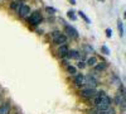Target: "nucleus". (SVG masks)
<instances>
[{
  "label": "nucleus",
  "instance_id": "3",
  "mask_svg": "<svg viewBox=\"0 0 126 114\" xmlns=\"http://www.w3.org/2000/svg\"><path fill=\"white\" fill-rule=\"evenodd\" d=\"M64 29H66V33H67L68 39H69V37H71V39H75V41L79 38V33H78V30H77L75 27L67 24V25L64 27Z\"/></svg>",
  "mask_w": 126,
  "mask_h": 114
},
{
  "label": "nucleus",
  "instance_id": "15",
  "mask_svg": "<svg viewBox=\"0 0 126 114\" xmlns=\"http://www.w3.org/2000/svg\"><path fill=\"white\" fill-rule=\"evenodd\" d=\"M66 71L68 72L69 75L75 76V75L77 74V67H76V66H72V65H68V66L66 67Z\"/></svg>",
  "mask_w": 126,
  "mask_h": 114
},
{
  "label": "nucleus",
  "instance_id": "19",
  "mask_svg": "<svg viewBox=\"0 0 126 114\" xmlns=\"http://www.w3.org/2000/svg\"><path fill=\"white\" fill-rule=\"evenodd\" d=\"M78 15H79V17H81L83 20H85V22H86L87 24H90V23H91V19H90V18H88V17H87L85 13H83L82 10H79V12H78Z\"/></svg>",
  "mask_w": 126,
  "mask_h": 114
},
{
  "label": "nucleus",
  "instance_id": "12",
  "mask_svg": "<svg viewBox=\"0 0 126 114\" xmlns=\"http://www.w3.org/2000/svg\"><path fill=\"white\" fill-rule=\"evenodd\" d=\"M86 65L87 66H91V67H93L94 65L97 64V57H94V56H90V57H87L86 58Z\"/></svg>",
  "mask_w": 126,
  "mask_h": 114
},
{
  "label": "nucleus",
  "instance_id": "5",
  "mask_svg": "<svg viewBox=\"0 0 126 114\" xmlns=\"http://www.w3.org/2000/svg\"><path fill=\"white\" fill-rule=\"evenodd\" d=\"M30 10H32V9H30L29 5H27V4H22V5L19 6L16 14H18L19 18H27V17L30 14Z\"/></svg>",
  "mask_w": 126,
  "mask_h": 114
},
{
  "label": "nucleus",
  "instance_id": "11",
  "mask_svg": "<svg viewBox=\"0 0 126 114\" xmlns=\"http://www.w3.org/2000/svg\"><path fill=\"white\" fill-rule=\"evenodd\" d=\"M67 57H68V60H77V61H79V51L78 49H69Z\"/></svg>",
  "mask_w": 126,
  "mask_h": 114
},
{
  "label": "nucleus",
  "instance_id": "17",
  "mask_svg": "<svg viewBox=\"0 0 126 114\" xmlns=\"http://www.w3.org/2000/svg\"><path fill=\"white\" fill-rule=\"evenodd\" d=\"M117 28H119V33H120V36L124 37L125 29H124V23H122V20H117Z\"/></svg>",
  "mask_w": 126,
  "mask_h": 114
},
{
  "label": "nucleus",
  "instance_id": "10",
  "mask_svg": "<svg viewBox=\"0 0 126 114\" xmlns=\"http://www.w3.org/2000/svg\"><path fill=\"white\" fill-rule=\"evenodd\" d=\"M67 42H68V37H67L66 34H62L61 37H58L57 39L53 41V43L57 45L58 47H59V46H63V45H67Z\"/></svg>",
  "mask_w": 126,
  "mask_h": 114
},
{
  "label": "nucleus",
  "instance_id": "16",
  "mask_svg": "<svg viewBox=\"0 0 126 114\" xmlns=\"http://www.w3.org/2000/svg\"><path fill=\"white\" fill-rule=\"evenodd\" d=\"M82 48H83V52H85L86 55H87V53H93V51H94L93 47H92L91 45H88V43H85V45L82 46Z\"/></svg>",
  "mask_w": 126,
  "mask_h": 114
},
{
  "label": "nucleus",
  "instance_id": "6",
  "mask_svg": "<svg viewBox=\"0 0 126 114\" xmlns=\"http://www.w3.org/2000/svg\"><path fill=\"white\" fill-rule=\"evenodd\" d=\"M73 84L76 88L81 89L82 86H85V75L83 74H76L73 77Z\"/></svg>",
  "mask_w": 126,
  "mask_h": 114
},
{
  "label": "nucleus",
  "instance_id": "23",
  "mask_svg": "<svg viewBox=\"0 0 126 114\" xmlns=\"http://www.w3.org/2000/svg\"><path fill=\"white\" fill-rule=\"evenodd\" d=\"M86 66H87V65H86V62H85V61H78L76 67H77V68H79V70H83Z\"/></svg>",
  "mask_w": 126,
  "mask_h": 114
},
{
  "label": "nucleus",
  "instance_id": "18",
  "mask_svg": "<svg viewBox=\"0 0 126 114\" xmlns=\"http://www.w3.org/2000/svg\"><path fill=\"white\" fill-rule=\"evenodd\" d=\"M67 17L71 20H77V14H76L75 10H68V12H67Z\"/></svg>",
  "mask_w": 126,
  "mask_h": 114
},
{
  "label": "nucleus",
  "instance_id": "28",
  "mask_svg": "<svg viewBox=\"0 0 126 114\" xmlns=\"http://www.w3.org/2000/svg\"><path fill=\"white\" fill-rule=\"evenodd\" d=\"M68 1H69L72 5H76V0H68Z\"/></svg>",
  "mask_w": 126,
  "mask_h": 114
},
{
  "label": "nucleus",
  "instance_id": "20",
  "mask_svg": "<svg viewBox=\"0 0 126 114\" xmlns=\"http://www.w3.org/2000/svg\"><path fill=\"white\" fill-rule=\"evenodd\" d=\"M46 10H47V12H48L50 15H54V14L57 13V9H56V8H53V6H47V8H46Z\"/></svg>",
  "mask_w": 126,
  "mask_h": 114
},
{
  "label": "nucleus",
  "instance_id": "2",
  "mask_svg": "<svg viewBox=\"0 0 126 114\" xmlns=\"http://www.w3.org/2000/svg\"><path fill=\"white\" fill-rule=\"evenodd\" d=\"M94 95H96V89L83 88V89H81V91H79V96L83 98V99H87V100L93 99Z\"/></svg>",
  "mask_w": 126,
  "mask_h": 114
},
{
  "label": "nucleus",
  "instance_id": "1",
  "mask_svg": "<svg viewBox=\"0 0 126 114\" xmlns=\"http://www.w3.org/2000/svg\"><path fill=\"white\" fill-rule=\"evenodd\" d=\"M43 15H42L40 10H34L32 12L28 17H27V22L32 25V27H38L42 22H43Z\"/></svg>",
  "mask_w": 126,
  "mask_h": 114
},
{
  "label": "nucleus",
  "instance_id": "14",
  "mask_svg": "<svg viewBox=\"0 0 126 114\" xmlns=\"http://www.w3.org/2000/svg\"><path fill=\"white\" fill-rule=\"evenodd\" d=\"M20 5H22V4H20L19 1H12V3L9 4V9L12 10V12H15V13H16Z\"/></svg>",
  "mask_w": 126,
  "mask_h": 114
},
{
  "label": "nucleus",
  "instance_id": "25",
  "mask_svg": "<svg viewBox=\"0 0 126 114\" xmlns=\"http://www.w3.org/2000/svg\"><path fill=\"white\" fill-rule=\"evenodd\" d=\"M111 36H112V29H111V28H107V29H106V37L110 38Z\"/></svg>",
  "mask_w": 126,
  "mask_h": 114
},
{
  "label": "nucleus",
  "instance_id": "24",
  "mask_svg": "<svg viewBox=\"0 0 126 114\" xmlns=\"http://www.w3.org/2000/svg\"><path fill=\"white\" fill-rule=\"evenodd\" d=\"M119 94H121V95H125V86H124V84L121 82V84L119 85Z\"/></svg>",
  "mask_w": 126,
  "mask_h": 114
},
{
  "label": "nucleus",
  "instance_id": "29",
  "mask_svg": "<svg viewBox=\"0 0 126 114\" xmlns=\"http://www.w3.org/2000/svg\"><path fill=\"white\" fill-rule=\"evenodd\" d=\"M97 1H101V3H103V1H105V0H97Z\"/></svg>",
  "mask_w": 126,
  "mask_h": 114
},
{
  "label": "nucleus",
  "instance_id": "22",
  "mask_svg": "<svg viewBox=\"0 0 126 114\" xmlns=\"http://www.w3.org/2000/svg\"><path fill=\"white\" fill-rule=\"evenodd\" d=\"M101 52H102L103 55L107 56V55H110V49H109V47H107L106 45H103V46L101 47Z\"/></svg>",
  "mask_w": 126,
  "mask_h": 114
},
{
  "label": "nucleus",
  "instance_id": "26",
  "mask_svg": "<svg viewBox=\"0 0 126 114\" xmlns=\"http://www.w3.org/2000/svg\"><path fill=\"white\" fill-rule=\"evenodd\" d=\"M37 33H38V34H43V33H44V30L42 29V28H39V29H37Z\"/></svg>",
  "mask_w": 126,
  "mask_h": 114
},
{
  "label": "nucleus",
  "instance_id": "9",
  "mask_svg": "<svg viewBox=\"0 0 126 114\" xmlns=\"http://www.w3.org/2000/svg\"><path fill=\"white\" fill-rule=\"evenodd\" d=\"M10 109H12V105L9 101H3L0 104V114H9Z\"/></svg>",
  "mask_w": 126,
  "mask_h": 114
},
{
  "label": "nucleus",
  "instance_id": "27",
  "mask_svg": "<svg viewBox=\"0 0 126 114\" xmlns=\"http://www.w3.org/2000/svg\"><path fill=\"white\" fill-rule=\"evenodd\" d=\"M91 114H98V110H97L96 108H94V109H92V110H91Z\"/></svg>",
  "mask_w": 126,
  "mask_h": 114
},
{
  "label": "nucleus",
  "instance_id": "7",
  "mask_svg": "<svg viewBox=\"0 0 126 114\" xmlns=\"http://www.w3.org/2000/svg\"><path fill=\"white\" fill-rule=\"evenodd\" d=\"M109 67V64L106 61H101L100 64H96L93 66V70L96 71V72H103V71H106Z\"/></svg>",
  "mask_w": 126,
  "mask_h": 114
},
{
  "label": "nucleus",
  "instance_id": "13",
  "mask_svg": "<svg viewBox=\"0 0 126 114\" xmlns=\"http://www.w3.org/2000/svg\"><path fill=\"white\" fill-rule=\"evenodd\" d=\"M63 33H62V30L61 29H54V30H52L50 32V38H52V41H54V39H57L58 37H61Z\"/></svg>",
  "mask_w": 126,
  "mask_h": 114
},
{
  "label": "nucleus",
  "instance_id": "21",
  "mask_svg": "<svg viewBox=\"0 0 126 114\" xmlns=\"http://www.w3.org/2000/svg\"><path fill=\"white\" fill-rule=\"evenodd\" d=\"M111 82H112V84H116V85H120V84H121V80H120V77H119V76L113 75V76H112Z\"/></svg>",
  "mask_w": 126,
  "mask_h": 114
},
{
  "label": "nucleus",
  "instance_id": "4",
  "mask_svg": "<svg viewBox=\"0 0 126 114\" xmlns=\"http://www.w3.org/2000/svg\"><path fill=\"white\" fill-rule=\"evenodd\" d=\"M85 85H86V88H90V89H96L98 86V81L92 75H86L85 76Z\"/></svg>",
  "mask_w": 126,
  "mask_h": 114
},
{
  "label": "nucleus",
  "instance_id": "8",
  "mask_svg": "<svg viewBox=\"0 0 126 114\" xmlns=\"http://www.w3.org/2000/svg\"><path fill=\"white\" fill-rule=\"evenodd\" d=\"M68 51H69L68 45H63V46H59V47H58L57 53H58V56H59L61 58H63V57H66V56L68 55Z\"/></svg>",
  "mask_w": 126,
  "mask_h": 114
}]
</instances>
